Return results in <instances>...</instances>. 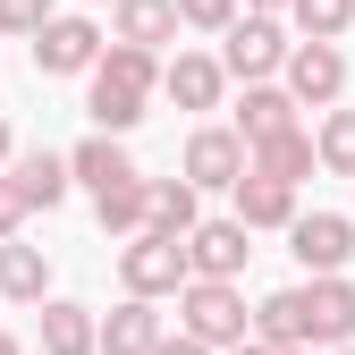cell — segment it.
<instances>
[{"label": "cell", "instance_id": "obj_4", "mask_svg": "<svg viewBox=\"0 0 355 355\" xmlns=\"http://www.w3.org/2000/svg\"><path fill=\"white\" fill-rule=\"evenodd\" d=\"M178 330L203 338L211 355L237 347L245 338V288L237 279H187V288H178Z\"/></svg>", "mask_w": 355, "mask_h": 355}, {"label": "cell", "instance_id": "obj_24", "mask_svg": "<svg viewBox=\"0 0 355 355\" xmlns=\"http://www.w3.org/2000/svg\"><path fill=\"white\" fill-rule=\"evenodd\" d=\"M94 220H102V237H136V229H144V178H127V187L94 195Z\"/></svg>", "mask_w": 355, "mask_h": 355}, {"label": "cell", "instance_id": "obj_12", "mask_svg": "<svg viewBox=\"0 0 355 355\" xmlns=\"http://www.w3.org/2000/svg\"><path fill=\"white\" fill-rule=\"evenodd\" d=\"M161 94H169L178 110H220L229 68H220V51H178V60H161Z\"/></svg>", "mask_w": 355, "mask_h": 355}, {"label": "cell", "instance_id": "obj_28", "mask_svg": "<svg viewBox=\"0 0 355 355\" xmlns=\"http://www.w3.org/2000/svg\"><path fill=\"white\" fill-rule=\"evenodd\" d=\"M153 355H211V347H203V338H187V330H178V338L161 330V347H153Z\"/></svg>", "mask_w": 355, "mask_h": 355}, {"label": "cell", "instance_id": "obj_15", "mask_svg": "<svg viewBox=\"0 0 355 355\" xmlns=\"http://www.w3.org/2000/svg\"><path fill=\"white\" fill-rule=\"evenodd\" d=\"M288 127H304L296 119V94L279 76H262V85H245V102H237V136L245 144H262V136H288Z\"/></svg>", "mask_w": 355, "mask_h": 355}, {"label": "cell", "instance_id": "obj_13", "mask_svg": "<svg viewBox=\"0 0 355 355\" xmlns=\"http://www.w3.org/2000/svg\"><path fill=\"white\" fill-rule=\"evenodd\" d=\"M127 178H144L136 169V153H127V136H85L76 153H68V187H85V195H110V187H127Z\"/></svg>", "mask_w": 355, "mask_h": 355}, {"label": "cell", "instance_id": "obj_33", "mask_svg": "<svg viewBox=\"0 0 355 355\" xmlns=\"http://www.w3.org/2000/svg\"><path fill=\"white\" fill-rule=\"evenodd\" d=\"M279 355H313V347H279Z\"/></svg>", "mask_w": 355, "mask_h": 355}, {"label": "cell", "instance_id": "obj_5", "mask_svg": "<svg viewBox=\"0 0 355 355\" xmlns=\"http://www.w3.org/2000/svg\"><path fill=\"white\" fill-rule=\"evenodd\" d=\"M279 60H288V17L237 9L229 26H220V68H229L237 85H262V76H279Z\"/></svg>", "mask_w": 355, "mask_h": 355}, {"label": "cell", "instance_id": "obj_21", "mask_svg": "<svg viewBox=\"0 0 355 355\" xmlns=\"http://www.w3.org/2000/svg\"><path fill=\"white\" fill-rule=\"evenodd\" d=\"M110 26H119V42L161 51V42H178V0H110Z\"/></svg>", "mask_w": 355, "mask_h": 355}, {"label": "cell", "instance_id": "obj_17", "mask_svg": "<svg viewBox=\"0 0 355 355\" xmlns=\"http://www.w3.org/2000/svg\"><path fill=\"white\" fill-rule=\"evenodd\" d=\"M229 195H237V220H245V229H288V220H296V187H288V178L245 169Z\"/></svg>", "mask_w": 355, "mask_h": 355}, {"label": "cell", "instance_id": "obj_6", "mask_svg": "<svg viewBox=\"0 0 355 355\" xmlns=\"http://www.w3.org/2000/svg\"><path fill=\"white\" fill-rule=\"evenodd\" d=\"M279 85L296 94V110H330L338 94H347V51L338 42H288V60H279Z\"/></svg>", "mask_w": 355, "mask_h": 355}, {"label": "cell", "instance_id": "obj_2", "mask_svg": "<svg viewBox=\"0 0 355 355\" xmlns=\"http://www.w3.org/2000/svg\"><path fill=\"white\" fill-rule=\"evenodd\" d=\"M153 94H161V51H144V42H102V60L85 68V119H94L102 136L144 127Z\"/></svg>", "mask_w": 355, "mask_h": 355}, {"label": "cell", "instance_id": "obj_29", "mask_svg": "<svg viewBox=\"0 0 355 355\" xmlns=\"http://www.w3.org/2000/svg\"><path fill=\"white\" fill-rule=\"evenodd\" d=\"M220 355H279V347H262V338H237V347H220Z\"/></svg>", "mask_w": 355, "mask_h": 355}, {"label": "cell", "instance_id": "obj_18", "mask_svg": "<svg viewBox=\"0 0 355 355\" xmlns=\"http://www.w3.org/2000/svg\"><path fill=\"white\" fill-rule=\"evenodd\" d=\"M195 220H203V187H187V178H144V229L187 237Z\"/></svg>", "mask_w": 355, "mask_h": 355}, {"label": "cell", "instance_id": "obj_16", "mask_svg": "<svg viewBox=\"0 0 355 355\" xmlns=\"http://www.w3.org/2000/svg\"><path fill=\"white\" fill-rule=\"evenodd\" d=\"M0 169H9L17 187H26V203H34V211H60V203H68V153L34 144V153H9Z\"/></svg>", "mask_w": 355, "mask_h": 355}, {"label": "cell", "instance_id": "obj_23", "mask_svg": "<svg viewBox=\"0 0 355 355\" xmlns=\"http://www.w3.org/2000/svg\"><path fill=\"white\" fill-rule=\"evenodd\" d=\"M313 161L330 169V178H355V110H322V127H313Z\"/></svg>", "mask_w": 355, "mask_h": 355}, {"label": "cell", "instance_id": "obj_25", "mask_svg": "<svg viewBox=\"0 0 355 355\" xmlns=\"http://www.w3.org/2000/svg\"><path fill=\"white\" fill-rule=\"evenodd\" d=\"M237 17V0H178V26H195V34H220Z\"/></svg>", "mask_w": 355, "mask_h": 355}, {"label": "cell", "instance_id": "obj_22", "mask_svg": "<svg viewBox=\"0 0 355 355\" xmlns=\"http://www.w3.org/2000/svg\"><path fill=\"white\" fill-rule=\"evenodd\" d=\"M288 34H304V42H338L347 26H355V0H288Z\"/></svg>", "mask_w": 355, "mask_h": 355}, {"label": "cell", "instance_id": "obj_10", "mask_svg": "<svg viewBox=\"0 0 355 355\" xmlns=\"http://www.w3.org/2000/svg\"><path fill=\"white\" fill-rule=\"evenodd\" d=\"M178 178H187V187H237L245 178V136L237 127H195L187 136V153H178Z\"/></svg>", "mask_w": 355, "mask_h": 355}, {"label": "cell", "instance_id": "obj_32", "mask_svg": "<svg viewBox=\"0 0 355 355\" xmlns=\"http://www.w3.org/2000/svg\"><path fill=\"white\" fill-rule=\"evenodd\" d=\"M0 355H26V347H17V338H9V330H0Z\"/></svg>", "mask_w": 355, "mask_h": 355}, {"label": "cell", "instance_id": "obj_31", "mask_svg": "<svg viewBox=\"0 0 355 355\" xmlns=\"http://www.w3.org/2000/svg\"><path fill=\"white\" fill-rule=\"evenodd\" d=\"M9 153H17V136H9V119H0V161H9Z\"/></svg>", "mask_w": 355, "mask_h": 355}, {"label": "cell", "instance_id": "obj_1", "mask_svg": "<svg viewBox=\"0 0 355 355\" xmlns=\"http://www.w3.org/2000/svg\"><path fill=\"white\" fill-rule=\"evenodd\" d=\"M245 338L262 347H347L355 338V279L347 271H304L296 288H271L262 304H245Z\"/></svg>", "mask_w": 355, "mask_h": 355}, {"label": "cell", "instance_id": "obj_20", "mask_svg": "<svg viewBox=\"0 0 355 355\" xmlns=\"http://www.w3.org/2000/svg\"><path fill=\"white\" fill-rule=\"evenodd\" d=\"M42 355H94V304H68V296H42Z\"/></svg>", "mask_w": 355, "mask_h": 355}, {"label": "cell", "instance_id": "obj_27", "mask_svg": "<svg viewBox=\"0 0 355 355\" xmlns=\"http://www.w3.org/2000/svg\"><path fill=\"white\" fill-rule=\"evenodd\" d=\"M42 17H51V0H0V34H17V42H26Z\"/></svg>", "mask_w": 355, "mask_h": 355}, {"label": "cell", "instance_id": "obj_11", "mask_svg": "<svg viewBox=\"0 0 355 355\" xmlns=\"http://www.w3.org/2000/svg\"><path fill=\"white\" fill-rule=\"evenodd\" d=\"M161 347V296H119L94 313V355H153Z\"/></svg>", "mask_w": 355, "mask_h": 355}, {"label": "cell", "instance_id": "obj_30", "mask_svg": "<svg viewBox=\"0 0 355 355\" xmlns=\"http://www.w3.org/2000/svg\"><path fill=\"white\" fill-rule=\"evenodd\" d=\"M237 9H262V17H279V9H288V0H237Z\"/></svg>", "mask_w": 355, "mask_h": 355}, {"label": "cell", "instance_id": "obj_9", "mask_svg": "<svg viewBox=\"0 0 355 355\" xmlns=\"http://www.w3.org/2000/svg\"><path fill=\"white\" fill-rule=\"evenodd\" d=\"M288 254H296V271H347L355 262V220L347 211H296L288 220Z\"/></svg>", "mask_w": 355, "mask_h": 355}, {"label": "cell", "instance_id": "obj_19", "mask_svg": "<svg viewBox=\"0 0 355 355\" xmlns=\"http://www.w3.org/2000/svg\"><path fill=\"white\" fill-rule=\"evenodd\" d=\"M245 169H262V178H288V187H304L322 161H313V136L304 127H288V136H262V144H245Z\"/></svg>", "mask_w": 355, "mask_h": 355}, {"label": "cell", "instance_id": "obj_34", "mask_svg": "<svg viewBox=\"0 0 355 355\" xmlns=\"http://www.w3.org/2000/svg\"><path fill=\"white\" fill-rule=\"evenodd\" d=\"M330 355H355V338H347V347H330Z\"/></svg>", "mask_w": 355, "mask_h": 355}, {"label": "cell", "instance_id": "obj_26", "mask_svg": "<svg viewBox=\"0 0 355 355\" xmlns=\"http://www.w3.org/2000/svg\"><path fill=\"white\" fill-rule=\"evenodd\" d=\"M26 220H34V203H26V187H17L9 169H0V237H17Z\"/></svg>", "mask_w": 355, "mask_h": 355}, {"label": "cell", "instance_id": "obj_14", "mask_svg": "<svg viewBox=\"0 0 355 355\" xmlns=\"http://www.w3.org/2000/svg\"><path fill=\"white\" fill-rule=\"evenodd\" d=\"M42 296H51V254L26 245V229L0 237V304H42Z\"/></svg>", "mask_w": 355, "mask_h": 355}, {"label": "cell", "instance_id": "obj_8", "mask_svg": "<svg viewBox=\"0 0 355 355\" xmlns=\"http://www.w3.org/2000/svg\"><path fill=\"white\" fill-rule=\"evenodd\" d=\"M245 262H254V229L229 211V220H195L187 229V271L195 279H245Z\"/></svg>", "mask_w": 355, "mask_h": 355}, {"label": "cell", "instance_id": "obj_3", "mask_svg": "<svg viewBox=\"0 0 355 355\" xmlns=\"http://www.w3.org/2000/svg\"><path fill=\"white\" fill-rule=\"evenodd\" d=\"M195 271H187V237H169V229H136V237H119V288L127 296H178Z\"/></svg>", "mask_w": 355, "mask_h": 355}, {"label": "cell", "instance_id": "obj_7", "mask_svg": "<svg viewBox=\"0 0 355 355\" xmlns=\"http://www.w3.org/2000/svg\"><path fill=\"white\" fill-rule=\"evenodd\" d=\"M26 42H34V68H42V76H85V68L102 60V42H110V34H102L94 17H60V9H51Z\"/></svg>", "mask_w": 355, "mask_h": 355}]
</instances>
